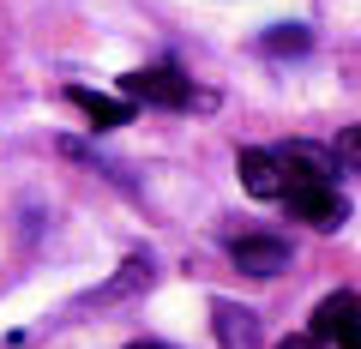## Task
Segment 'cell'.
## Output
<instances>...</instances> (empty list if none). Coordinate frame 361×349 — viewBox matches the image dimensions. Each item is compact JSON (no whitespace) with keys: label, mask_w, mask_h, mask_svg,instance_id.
<instances>
[{"label":"cell","mask_w":361,"mask_h":349,"mask_svg":"<svg viewBox=\"0 0 361 349\" xmlns=\"http://www.w3.org/2000/svg\"><path fill=\"white\" fill-rule=\"evenodd\" d=\"M313 337L331 349H361V295H325L313 307Z\"/></svg>","instance_id":"3"},{"label":"cell","mask_w":361,"mask_h":349,"mask_svg":"<svg viewBox=\"0 0 361 349\" xmlns=\"http://www.w3.org/2000/svg\"><path fill=\"white\" fill-rule=\"evenodd\" d=\"M283 199H289V211H295L301 223H313V229H325V235H331V229H343V223H349V199L337 193L331 181H307V187H289Z\"/></svg>","instance_id":"2"},{"label":"cell","mask_w":361,"mask_h":349,"mask_svg":"<svg viewBox=\"0 0 361 349\" xmlns=\"http://www.w3.org/2000/svg\"><path fill=\"white\" fill-rule=\"evenodd\" d=\"M277 349H325V343H319V337H313V331H301V337H283V343H277Z\"/></svg>","instance_id":"12"},{"label":"cell","mask_w":361,"mask_h":349,"mask_svg":"<svg viewBox=\"0 0 361 349\" xmlns=\"http://www.w3.org/2000/svg\"><path fill=\"white\" fill-rule=\"evenodd\" d=\"M331 157H337V169H355V175H361V121L331 139Z\"/></svg>","instance_id":"11"},{"label":"cell","mask_w":361,"mask_h":349,"mask_svg":"<svg viewBox=\"0 0 361 349\" xmlns=\"http://www.w3.org/2000/svg\"><path fill=\"white\" fill-rule=\"evenodd\" d=\"M127 103H151V109H187L193 103V78H180V66H139L121 78Z\"/></svg>","instance_id":"1"},{"label":"cell","mask_w":361,"mask_h":349,"mask_svg":"<svg viewBox=\"0 0 361 349\" xmlns=\"http://www.w3.org/2000/svg\"><path fill=\"white\" fill-rule=\"evenodd\" d=\"M127 349H169V343H151V337H145V343H127Z\"/></svg>","instance_id":"13"},{"label":"cell","mask_w":361,"mask_h":349,"mask_svg":"<svg viewBox=\"0 0 361 349\" xmlns=\"http://www.w3.org/2000/svg\"><path fill=\"white\" fill-rule=\"evenodd\" d=\"M277 163H283V193H289V187H307V181H331V175H337L331 145H307V139L283 145V151H277Z\"/></svg>","instance_id":"4"},{"label":"cell","mask_w":361,"mask_h":349,"mask_svg":"<svg viewBox=\"0 0 361 349\" xmlns=\"http://www.w3.org/2000/svg\"><path fill=\"white\" fill-rule=\"evenodd\" d=\"M307 25H277V30H271V37H265V54H307Z\"/></svg>","instance_id":"10"},{"label":"cell","mask_w":361,"mask_h":349,"mask_svg":"<svg viewBox=\"0 0 361 349\" xmlns=\"http://www.w3.org/2000/svg\"><path fill=\"white\" fill-rule=\"evenodd\" d=\"M139 283H151V259H127V265H121V277H115V283H103L97 295L115 301V295H127V289H139Z\"/></svg>","instance_id":"9"},{"label":"cell","mask_w":361,"mask_h":349,"mask_svg":"<svg viewBox=\"0 0 361 349\" xmlns=\"http://www.w3.org/2000/svg\"><path fill=\"white\" fill-rule=\"evenodd\" d=\"M66 103H73L78 115L90 121V127H127V121H133V103H115V97H97V91H85V85H73V91H66Z\"/></svg>","instance_id":"8"},{"label":"cell","mask_w":361,"mask_h":349,"mask_svg":"<svg viewBox=\"0 0 361 349\" xmlns=\"http://www.w3.org/2000/svg\"><path fill=\"white\" fill-rule=\"evenodd\" d=\"M229 259H235V271H247V277H277V271H289V241H277V235H241V241H229Z\"/></svg>","instance_id":"5"},{"label":"cell","mask_w":361,"mask_h":349,"mask_svg":"<svg viewBox=\"0 0 361 349\" xmlns=\"http://www.w3.org/2000/svg\"><path fill=\"white\" fill-rule=\"evenodd\" d=\"M235 169H241V187L253 199H283V163H277V151H253V145H247V151L235 157Z\"/></svg>","instance_id":"7"},{"label":"cell","mask_w":361,"mask_h":349,"mask_svg":"<svg viewBox=\"0 0 361 349\" xmlns=\"http://www.w3.org/2000/svg\"><path fill=\"white\" fill-rule=\"evenodd\" d=\"M211 331H217V349H253L259 343V313L241 307V301H211Z\"/></svg>","instance_id":"6"}]
</instances>
